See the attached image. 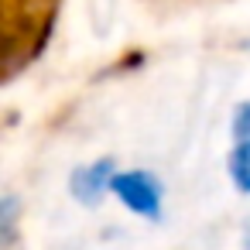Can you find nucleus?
I'll return each mask as SVG.
<instances>
[{
  "instance_id": "obj_4",
  "label": "nucleus",
  "mask_w": 250,
  "mask_h": 250,
  "mask_svg": "<svg viewBox=\"0 0 250 250\" xmlns=\"http://www.w3.org/2000/svg\"><path fill=\"white\" fill-rule=\"evenodd\" d=\"M14 226H18V199L7 195L0 202V229H4V247L14 243Z\"/></svg>"
},
{
  "instance_id": "obj_3",
  "label": "nucleus",
  "mask_w": 250,
  "mask_h": 250,
  "mask_svg": "<svg viewBox=\"0 0 250 250\" xmlns=\"http://www.w3.org/2000/svg\"><path fill=\"white\" fill-rule=\"evenodd\" d=\"M229 178H233V185L243 195H250V141H240L233 147V154H229Z\"/></svg>"
},
{
  "instance_id": "obj_5",
  "label": "nucleus",
  "mask_w": 250,
  "mask_h": 250,
  "mask_svg": "<svg viewBox=\"0 0 250 250\" xmlns=\"http://www.w3.org/2000/svg\"><path fill=\"white\" fill-rule=\"evenodd\" d=\"M233 137H236V144L250 141V103L236 106V113H233Z\"/></svg>"
},
{
  "instance_id": "obj_1",
  "label": "nucleus",
  "mask_w": 250,
  "mask_h": 250,
  "mask_svg": "<svg viewBox=\"0 0 250 250\" xmlns=\"http://www.w3.org/2000/svg\"><path fill=\"white\" fill-rule=\"evenodd\" d=\"M110 192L137 216H147V219H158L161 212V185L154 175L147 171H120L113 175L110 182Z\"/></svg>"
},
{
  "instance_id": "obj_6",
  "label": "nucleus",
  "mask_w": 250,
  "mask_h": 250,
  "mask_svg": "<svg viewBox=\"0 0 250 250\" xmlns=\"http://www.w3.org/2000/svg\"><path fill=\"white\" fill-rule=\"evenodd\" d=\"M247 250H250V236H247Z\"/></svg>"
},
{
  "instance_id": "obj_2",
  "label": "nucleus",
  "mask_w": 250,
  "mask_h": 250,
  "mask_svg": "<svg viewBox=\"0 0 250 250\" xmlns=\"http://www.w3.org/2000/svg\"><path fill=\"white\" fill-rule=\"evenodd\" d=\"M113 175H117V171H113V158H100V161H93V165H86V168H76L72 178H69V188H72V195H76L79 202L96 206L100 195L110 188Z\"/></svg>"
}]
</instances>
